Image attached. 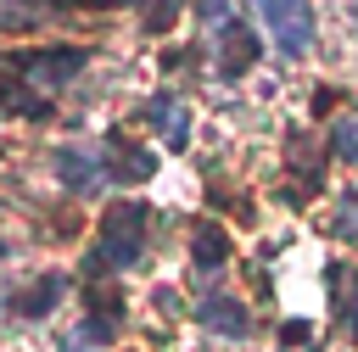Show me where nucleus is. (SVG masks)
<instances>
[{
    "instance_id": "nucleus-8",
    "label": "nucleus",
    "mask_w": 358,
    "mask_h": 352,
    "mask_svg": "<svg viewBox=\"0 0 358 352\" xmlns=\"http://www.w3.org/2000/svg\"><path fill=\"white\" fill-rule=\"evenodd\" d=\"M196 324H207L213 335H229V341H241V335L252 330L246 307L229 302V296H207V302H196Z\"/></svg>"
},
{
    "instance_id": "nucleus-3",
    "label": "nucleus",
    "mask_w": 358,
    "mask_h": 352,
    "mask_svg": "<svg viewBox=\"0 0 358 352\" xmlns=\"http://www.w3.org/2000/svg\"><path fill=\"white\" fill-rule=\"evenodd\" d=\"M84 61H90V50H28V56H17L22 78L39 84V89H62L67 78L84 73Z\"/></svg>"
},
{
    "instance_id": "nucleus-10",
    "label": "nucleus",
    "mask_w": 358,
    "mask_h": 352,
    "mask_svg": "<svg viewBox=\"0 0 358 352\" xmlns=\"http://www.w3.org/2000/svg\"><path fill=\"white\" fill-rule=\"evenodd\" d=\"M62 291H67V279H62V274H39L28 291H17V302H11V307H17L22 318H45V313L62 302Z\"/></svg>"
},
{
    "instance_id": "nucleus-12",
    "label": "nucleus",
    "mask_w": 358,
    "mask_h": 352,
    "mask_svg": "<svg viewBox=\"0 0 358 352\" xmlns=\"http://www.w3.org/2000/svg\"><path fill=\"white\" fill-rule=\"evenodd\" d=\"M11 73H22V67H17L11 56H0V106H6L11 95H17V84H11Z\"/></svg>"
},
{
    "instance_id": "nucleus-11",
    "label": "nucleus",
    "mask_w": 358,
    "mask_h": 352,
    "mask_svg": "<svg viewBox=\"0 0 358 352\" xmlns=\"http://www.w3.org/2000/svg\"><path fill=\"white\" fill-rule=\"evenodd\" d=\"M330 151H336L341 162H358V112H352V117H341V123L330 129Z\"/></svg>"
},
{
    "instance_id": "nucleus-5",
    "label": "nucleus",
    "mask_w": 358,
    "mask_h": 352,
    "mask_svg": "<svg viewBox=\"0 0 358 352\" xmlns=\"http://www.w3.org/2000/svg\"><path fill=\"white\" fill-rule=\"evenodd\" d=\"M101 151H106V179H123V184H145V179L157 173V156H151L145 145H129L123 134H112Z\"/></svg>"
},
{
    "instance_id": "nucleus-4",
    "label": "nucleus",
    "mask_w": 358,
    "mask_h": 352,
    "mask_svg": "<svg viewBox=\"0 0 358 352\" xmlns=\"http://www.w3.org/2000/svg\"><path fill=\"white\" fill-rule=\"evenodd\" d=\"M257 56H263V39H257L246 22H224V34H218V78L235 84L241 73L257 67Z\"/></svg>"
},
{
    "instance_id": "nucleus-7",
    "label": "nucleus",
    "mask_w": 358,
    "mask_h": 352,
    "mask_svg": "<svg viewBox=\"0 0 358 352\" xmlns=\"http://www.w3.org/2000/svg\"><path fill=\"white\" fill-rule=\"evenodd\" d=\"M145 117L162 129V140L179 151V145H190V106L173 95V89H157L151 101H145Z\"/></svg>"
},
{
    "instance_id": "nucleus-2",
    "label": "nucleus",
    "mask_w": 358,
    "mask_h": 352,
    "mask_svg": "<svg viewBox=\"0 0 358 352\" xmlns=\"http://www.w3.org/2000/svg\"><path fill=\"white\" fill-rule=\"evenodd\" d=\"M257 6H263L268 34L280 39V50L285 56H308V45H313V11H308V0H257Z\"/></svg>"
},
{
    "instance_id": "nucleus-6",
    "label": "nucleus",
    "mask_w": 358,
    "mask_h": 352,
    "mask_svg": "<svg viewBox=\"0 0 358 352\" xmlns=\"http://www.w3.org/2000/svg\"><path fill=\"white\" fill-rule=\"evenodd\" d=\"M56 179H62L73 196H95L101 179H106V162L90 156V151H78V145H62V151H56Z\"/></svg>"
},
{
    "instance_id": "nucleus-14",
    "label": "nucleus",
    "mask_w": 358,
    "mask_h": 352,
    "mask_svg": "<svg viewBox=\"0 0 358 352\" xmlns=\"http://www.w3.org/2000/svg\"><path fill=\"white\" fill-rule=\"evenodd\" d=\"M308 335H313V324H302V318H291V324L280 330V341H291V346H296V341H308Z\"/></svg>"
},
{
    "instance_id": "nucleus-1",
    "label": "nucleus",
    "mask_w": 358,
    "mask_h": 352,
    "mask_svg": "<svg viewBox=\"0 0 358 352\" xmlns=\"http://www.w3.org/2000/svg\"><path fill=\"white\" fill-rule=\"evenodd\" d=\"M145 229H151V212L145 207H134V201L112 207L101 218L95 246H90V274H101V268H134L140 251H145Z\"/></svg>"
},
{
    "instance_id": "nucleus-9",
    "label": "nucleus",
    "mask_w": 358,
    "mask_h": 352,
    "mask_svg": "<svg viewBox=\"0 0 358 352\" xmlns=\"http://www.w3.org/2000/svg\"><path fill=\"white\" fill-rule=\"evenodd\" d=\"M190 263H196V274H218V268L229 263V235H224L218 223H201V229L190 235Z\"/></svg>"
},
{
    "instance_id": "nucleus-13",
    "label": "nucleus",
    "mask_w": 358,
    "mask_h": 352,
    "mask_svg": "<svg viewBox=\"0 0 358 352\" xmlns=\"http://www.w3.org/2000/svg\"><path fill=\"white\" fill-rule=\"evenodd\" d=\"M145 22H151V28H157V34H162V28H168V22H173V0H157V6H151V17H145Z\"/></svg>"
},
{
    "instance_id": "nucleus-15",
    "label": "nucleus",
    "mask_w": 358,
    "mask_h": 352,
    "mask_svg": "<svg viewBox=\"0 0 358 352\" xmlns=\"http://www.w3.org/2000/svg\"><path fill=\"white\" fill-rule=\"evenodd\" d=\"M352 335H358V302H352Z\"/></svg>"
}]
</instances>
